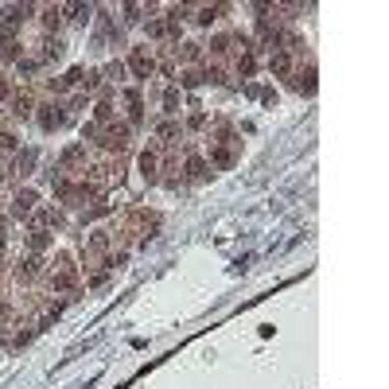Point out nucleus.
<instances>
[{
	"mask_svg": "<svg viewBox=\"0 0 389 389\" xmlns=\"http://www.w3.org/2000/svg\"><path fill=\"white\" fill-rule=\"evenodd\" d=\"M31 203H35V195H31V191H24V195L16 199V210L24 214V210H31Z\"/></svg>",
	"mask_w": 389,
	"mask_h": 389,
	"instance_id": "2",
	"label": "nucleus"
},
{
	"mask_svg": "<svg viewBox=\"0 0 389 389\" xmlns=\"http://www.w3.org/2000/svg\"><path fill=\"white\" fill-rule=\"evenodd\" d=\"M132 70H136V74H144V78H148V70H152V58L144 55V51H136V55H132Z\"/></svg>",
	"mask_w": 389,
	"mask_h": 389,
	"instance_id": "1",
	"label": "nucleus"
}]
</instances>
